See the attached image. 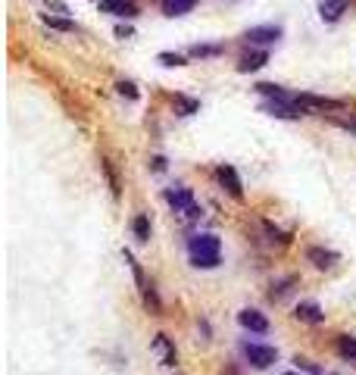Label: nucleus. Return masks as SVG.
Returning a JSON list of instances; mask_svg holds the SVG:
<instances>
[{
    "label": "nucleus",
    "instance_id": "nucleus-16",
    "mask_svg": "<svg viewBox=\"0 0 356 375\" xmlns=\"http://www.w3.org/2000/svg\"><path fill=\"white\" fill-rule=\"evenodd\" d=\"M132 232H135V238H137L141 244H147V241H150V219H147V216H135Z\"/></svg>",
    "mask_w": 356,
    "mask_h": 375
},
{
    "label": "nucleus",
    "instance_id": "nucleus-21",
    "mask_svg": "<svg viewBox=\"0 0 356 375\" xmlns=\"http://www.w3.org/2000/svg\"><path fill=\"white\" fill-rule=\"evenodd\" d=\"M116 88H119V94H122V97H128V100H137V88H135L132 82H119V85H116Z\"/></svg>",
    "mask_w": 356,
    "mask_h": 375
},
{
    "label": "nucleus",
    "instance_id": "nucleus-15",
    "mask_svg": "<svg viewBox=\"0 0 356 375\" xmlns=\"http://www.w3.org/2000/svg\"><path fill=\"white\" fill-rule=\"evenodd\" d=\"M188 54H191L194 60H209V56H219L222 54V44H194Z\"/></svg>",
    "mask_w": 356,
    "mask_h": 375
},
{
    "label": "nucleus",
    "instance_id": "nucleus-8",
    "mask_svg": "<svg viewBox=\"0 0 356 375\" xmlns=\"http://www.w3.org/2000/svg\"><path fill=\"white\" fill-rule=\"evenodd\" d=\"M216 176H219V182L225 185V191H228L231 197H238V200L244 197V185H241V178H238V172L231 169V166H225V163H222L219 169H216Z\"/></svg>",
    "mask_w": 356,
    "mask_h": 375
},
{
    "label": "nucleus",
    "instance_id": "nucleus-19",
    "mask_svg": "<svg viewBox=\"0 0 356 375\" xmlns=\"http://www.w3.org/2000/svg\"><path fill=\"white\" fill-rule=\"evenodd\" d=\"M176 104H178V113L181 116H191V113H197V100H188V97H176Z\"/></svg>",
    "mask_w": 356,
    "mask_h": 375
},
{
    "label": "nucleus",
    "instance_id": "nucleus-14",
    "mask_svg": "<svg viewBox=\"0 0 356 375\" xmlns=\"http://www.w3.org/2000/svg\"><path fill=\"white\" fill-rule=\"evenodd\" d=\"M338 353L344 359H350V363H356V338L353 335H338Z\"/></svg>",
    "mask_w": 356,
    "mask_h": 375
},
{
    "label": "nucleus",
    "instance_id": "nucleus-5",
    "mask_svg": "<svg viewBox=\"0 0 356 375\" xmlns=\"http://www.w3.org/2000/svg\"><path fill=\"white\" fill-rule=\"evenodd\" d=\"M100 10L110 13V16H119V19H135L137 16V4L135 0H97Z\"/></svg>",
    "mask_w": 356,
    "mask_h": 375
},
{
    "label": "nucleus",
    "instance_id": "nucleus-28",
    "mask_svg": "<svg viewBox=\"0 0 356 375\" xmlns=\"http://www.w3.org/2000/svg\"><path fill=\"white\" fill-rule=\"evenodd\" d=\"M331 375H338V372H331Z\"/></svg>",
    "mask_w": 356,
    "mask_h": 375
},
{
    "label": "nucleus",
    "instance_id": "nucleus-10",
    "mask_svg": "<svg viewBox=\"0 0 356 375\" xmlns=\"http://www.w3.org/2000/svg\"><path fill=\"white\" fill-rule=\"evenodd\" d=\"M154 350L159 353V363H163V366H176V363H178L176 348H172V341H169L166 335H156V338H154Z\"/></svg>",
    "mask_w": 356,
    "mask_h": 375
},
{
    "label": "nucleus",
    "instance_id": "nucleus-22",
    "mask_svg": "<svg viewBox=\"0 0 356 375\" xmlns=\"http://www.w3.org/2000/svg\"><path fill=\"white\" fill-rule=\"evenodd\" d=\"M159 63H166V66H185V56H178V54H159Z\"/></svg>",
    "mask_w": 356,
    "mask_h": 375
},
{
    "label": "nucleus",
    "instance_id": "nucleus-18",
    "mask_svg": "<svg viewBox=\"0 0 356 375\" xmlns=\"http://www.w3.org/2000/svg\"><path fill=\"white\" fill-rule=\"evenodd\" d=\"M263 228H266V235H269V241H278V244H288V241H290V238H288L285 232H281V228H275V226H272V222H263Z\"/></svg>",
    "mask_w": 356,
    "mask_h": 375
},
{
    "label": "nucleus",
    "instance_id": "nucleus-26",
    "mask_svg": "<svg viewBox=\"0 0 356 375\" xmlns=\"http://www.w3.org/2000/svg\"><path fill=\"white\" fill-rule=\"evenodd\" d=\"M344 128H347V132H350V135H356V122H347Z\"/></svg>",
    "mask_w": 356,
    "mask_h": 375
},
{
    "label": "nucleus",
    "instance_id": "nucleus-17",
    "mask_svg": "<svg viewBox=\"0 0 356 375\" xmlns=\"http://www.w3.org/2000/svg\"><path fill=\"white\" fill-rule=\"evenodd\" d=\"M257 91H259V94H266V97H272V100H294L285 88H278V85H269V82L257 85Z\"/></svg>",
    "mask_w": 356,
    "mask_h": 375
},
{
    "label": "nucleus",
    "instance_id": "nucleus-2",
    "mask_svg": "<svg viewBox=\"0 0 356 375\" xmlns=\"http://www.w3.org/2000/svg\"><path fill=\"white\" fill-rule=\"evenodd\" d=\"M166 204L172 207L176 213H181L188 222H194V219H200V207H197V200H194V191L191 188H166Z\"/></svg>",
    "mask_w": 356,
    "mask_h": 375
},
{
    "label": "nucleus",
    "instance_id": "nucleus-4",
    "mask_svg": "<svg viewBox=\"0 0 356 375\" xmlns=\"http://www.w3.org/2000/svg\"><path fill=\"white\" fill-rule=\"evenodd\" d=\"M244 38L250 44H275L281 38V25H253V28H247Z\"/></svg>",
    "mask_w": 356,
    "mask_h": 375
},
{
    "label": "nucleus",
    "instance_id": "nucleus-25",
    "mask_svg": "<svg viewBox=\"0 0 356 375\" xmlns=\"http://www.w3.org/2000/svg\"><path fill=\"white\" fill-rule=\"evenodd\" d=\"M116 35H119V38H132V28H122L119 25V28H116Z\"/></svg>",
    "mask_w": 356,
    "mask_h": 375
},
{
    "label": "nucleus",
    "instance_id": "nucleus-20",
    "mask_svg": "<svg viewBox=\"0 0 356 375\" xmlns=\"http://www.w3.org/2000/svg\"><path fill=\"white\" fill-rule=\"evenodd\" d=\"M44 23H47L50 28H56V32H72V28H75V25L69 23V19H56V16H44Z\"/></svg>",
    "mask_w": 356,
    "mask_h": 375
},
{
    "label": "nucleus",
    "instance_id": "nucleus-6",
    "mask_svg": "<svg viewBox=\"0 0 356 375\" xmlns=\"http://www.w3.org/2000/svg\"><path fill=\"white\" fill-rule=\"evenodd\" d=\"M238 322H241V328L257 331V335H266L269 331V319L259 313V309H241V313H238Z\"/></svg>",
    "mask_w": 356,
    "mask_h": 375
},
{
    "label": "nucleus",
    "instance_id": "nucleus-9",
    "mask_svg": "<svg viewBox=\"0 0 356 375\" xmlns=\"http://www.w3.org/2000/svg\"><path fill=\"white\" fill-rule=\"evenodd\" d=\"M307 259L316 269H334V263H338V254L334 250H325V247H307Z\"/></svg>",
    "mask_w": 356,
    "mask_h": 375
},
{
    "label": "nucleus",
    "instance_id": "nucleus-12",
    "mask_svg": "<svg viewBox=\"0 0 356 375\" xmlns=\"http://www.w3.org/2000/svg\"><path fill=\"white\" fill-rule=\"evenodd\" d=\"M347 10V0H319V13H322L325 23H334L340 19V13Z\"/></svg>",
    "mask_w": 356,
    "mask_h": 375
},
{
    "label": "nucleus",
    "instance_id": "nucleus-24",
    "mask_svg": "<svg viewBox=\"0 0 356 375\" xmlns=\"http://www.w3.org/2000/svg\"><path fill=\"white\" fill-rule=\"evenodd\" d=\"M47 6H50V10H56V13H69V10H66V6H63V4H60V0H47Z\"/></svg>",
    "mask_w": 356,
    "mask_h": 375
},
{
    "label": "nucleus",
    "instance_id": "nucleus-13",
    "mask_svg": "<svg viewBox=\"0 0 356 375\" xmlns=\"http://www.w3.org/2000/svg\"><path fill=\"white\" fill-rule=\"evenodd\" d=\"M197 0H163V13L166 16H185V13L194 10Z\"/></svg>",
    "mask_w": 356,
    "mask_h": 375
},
{
    "label": "nucleus",
    "instance_id": "nucleus-23",
    "mask_svg": "<svg viewBox=\"0 0 356 375\" xmlns=\"http://www.w3.org/2000/svg\"><path fill=\"white\" fill-rule=\"evenodd\" d=\"M150 163H154V172H163L166 169V156H154Z\"/></svg>",
    "mask_w": 356,
    "mask_h": 375
},
{
    "label": "nucleus",
    "instance_id": "nucleus-3",
    "mask_svg": "<svg viewBox=\"0 0 356 375\" xmlns=\"http://www.w3.org/2000/svg\"><path fill=\"white\" fill-rule=\"evenodd\" d=\"M241 350H244L247 363H250L253 369H269V366L278 359V350L269 348V344H244Z\"/></svg>",
    "mask_w": 356,
    "mask_h": 375
},
{
    "label": "nucleus",
    "instance_id": "nucleus-11",
    "mask_svg": "<svg viewBox=\"0 0 356 375\" xmlns=\"http://www.w3.org/2000/svg\"><path fill=\"white\" fill-rule=\"evenodd\" d=\"M266 63H269L266 50H253V54H244L241 60H238V72H257V69H263Z\"/></svg>",
    "mask_w": 356,
    "mask_h": 375
},
{
    "label": "nucleus",
    "instance_id": "nucleus-1",
    "mask_svg": "<svg viewBox=\"0 0 356 375\" xmlns=\"http://www.w3.org/2000/svg\"><path fill=\"white\" fill-rule=\"evenodd\" d=\"M188 257L194 269H216L222 263V241L216 235H194L188 241Z\"/></svg>",
    "mask_w": 356,
    "mask_h": 375
},
{
    "label": "nucleus",
    "instance_id": "nucleus-27",
    "mask_svg": "<svg viewBox=\"0 0 356 375\" xmlns=\"http://www.w3.org/2000/svg\"><path fill=\"white\" fill-rule=\"evenodd\" d=\"M285 375H300V372H285Z\"/></svg>",
    "mask_w": 356,
    "mask_h": 375
},
{
    "label": "nucleus",
    "instance_id": "nucleus-7",
    "mask_svg": "<svg viewBox=\"0 0 356 375\" xmlns=\"http://www.w3.org/2000/svg\"><path fill=\"white\" fill-rule=\"evenodd\" d=\"M294 316L300 322H307V326H322V322H325V313H322V307H319L316 300H303V304H297Z\"/></svg>",
    "mask_w": 356,
    "mask_h": 375
}]
</instances>
